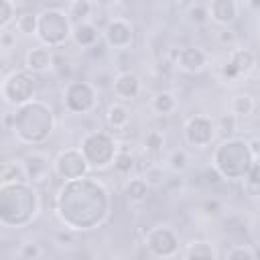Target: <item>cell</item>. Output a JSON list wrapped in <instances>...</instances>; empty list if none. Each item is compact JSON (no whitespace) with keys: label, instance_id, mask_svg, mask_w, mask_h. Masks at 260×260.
Returning <instances> with one entry per match:
<instances>
[{"label":"cell","instance_id":"6da1fadb","mask_svg":"<svg viewBox=\"0 0 260 260\" xmlns=\"http://www.w3.org/2000/svg\"><path fill=\"white\" fill-rule=\"evenodd\" d=\"M108 205H110V201H108L106 189L100 183L89 181V179H85L83 201H81V179L67 181L57 195V215L69 230L75 228V221H77V215L81 213L79 211L81 207H87L91 213H95L104 221V217L108 215Z\"/></svg>","mask_w":260,"mask_h":260},{"label":"cell","instance_id":"7a4b0ae2","mask_svg":"<svg viewBox=\"0 0 260 260\" xmlns=\"http://www.w3.org/2000/svg\"><path fill=\"white\" fill-rule=\"evenodd\" d=\"M53 130V112L41 102L32 100L20 106L14 114V136L22 144H39Z\"/></svg>","mask_w":260,"mask_h":260},{"label":"cell","instance_id":"3957f363","mask_svg":"<svg viewBox=\"0 0 260 260\" xmlns=\"http://www.w3.org/2000/svg\"><path fill=\"white\" fill-rule=\"evenodd\" d=\"M14 209H18L16 228L26 225L35 217V213L39 209V197H37V191L28 183L0 187V221H2V225L8 228L10 219L16 213Z\"/></svg>","mask_w":260,"mask_h":260},{"label":"cell","instance_id":"277c9868","mask_svg":"<svg viewBox=\"0 0 260 260\" xmlns=\"http://www.w3.org/2000/svg\"><path fill=\"white\" fill-rule=\"evenodd\" d=\"M254 165L248 140L228 138L213 150V169L225 179H244Z\"/></svg>","mask_w":260,"mask_h":260},{"label":"cell","instance_id":"5b68a950","mask_svg":"<svg viewBox=\"0 0 260 260\" xmlns=\"http://www.w3.org/2000/svg\"><path fill=\"white\" fill-rule=\"evenodd\" d=\"M69 37H73V28L67 12L59 8H45L43 12H39L37 39L41 41V45L49 49L61 47Z\"/></svg>","mask_w":260,"mask_h":260},{"label":"cell","instance_id":"8992f818","mask_svg":"<svg viewBox=\"0 0 260 260\" xmlns=\"http://www.w3.org/2000/svg\"><path fill=\"white\" fill-rule=\"evenodd\" d=\"M79 150L87 160L89 169H106L108 165L114 162V156L118 152L114 138L108 132H100V130L85 134Z\"/></svg>","mask_w":260,"mask_h":260},{"label":"cell","instance_id":"52a82bcc","mask_svg":"<svg viewBox=\"0 0 260 260\" xmlns=\"http://www.w3.org/2000/svg\"><path fill=\"white\" fill-rule=\"evenodd\" d=\"M35 89H37V79L26 69L12 71L2 81V98H4V102L10 104V106H16V108L32 102Z\"/></svg>","mask_w":260,"mask_h":260},{"label":"cell","instance_id":"ba28073f","mask_svg":"<svg viewBox=\"0 0 260 260\" xmlns=\"http://www.w3.org/2000/svg\"><path fill=\"white\" fill-rule=\"evenodd\" d=\"M89 169L87 160L83 158L81 150L79 148H67V150H61L59 156L55 158L53 162V171L59 179H63L65 183L67 181H77V179H83L85 171Z\"/></svg>","mask_w":260,"mask_h":260},{"label":"cell","instance_id":"9c48e42d","mask_svg":"<svg viewBox=\"0 0 260 260\" xmlns=\"http://www.w3.org/2000/svg\"><path fill=\"white\" fill-rule=\"evenodd\" d=\"M144 246L158 258H171L179 252V238L169 225H156L144 236Z\"/></svg>","mask_w":260,"mask_h":260},{"label":"cell","instance_id":"30bf717a","mask_svg":"<svg viewBox=\"0 0 260 260\" xmlns=\"http://www.w3.org/2000/svg\"><path fill=\"white\" fill-rule=\"evenodd\" d=\"M95 108V89L87 81H71L65 89V110L71 114H87Z\"/></svg>","mask_w":260,"mask_h":260},{"label":"cell","instance_id":"8fae6325","mask_svg":"<svg viewBox=\"0 0 260 260\" xmlns=\"http://www.w3.org/2000/svg\"><path fill=\"white\" fill-rule=\"evenodd\" d=\"M215 136V124L207 116H193L185 124V140L193 148H205Z\"/></svg>","mask_w":260,"mask_h":260},{"label":"cell","instance_id":"7c38bea8","mask_svg":"<svg viewBox=\"0 0 260 260\" xmlns=\"http://www.w3.org/2000/svg\"><path fill=\"white\" fill-rule=\"evenodd\" d=\"M256 65V57L250 49H234L230 53V59L221 67V75L225 79H238L242 75H248Z\"/></svg>","mask_w":260,"mask_h":260},{"label":"cell","instance_id":"4fadbf2b","mask_svg":"<svg viewBox=\"0 0 260 260\" xmlns=\"http://www.w3.org/2000/svg\"><path fill=\"white\" fill-rule=\"evenodd\" d=\"M173 61L185 73H199L205 69L209 55L199 47H185V49H179L173 53Z\"/></svg>","mask_w":260,"mask_h":260},{"label":"cell","instance_id":"5bb4252c","mask_svg":"<svg viewBox=\"0 0 260 260\" xmlns=\"http://www.w3.org/2000/svg\"><path fill=\"white\" fill-rule=\"evenodd\" d=\"M104 37H106V43L110 47H114V49H128L132 45V37L134 35H132V26H130L128 20L114 18V20L108 22Z\"/></svg>","mask_w":260,"mask_h":260},{"label":"cell","instance_id":"9a60e30c","mask_svg":"<svg viewBox=\"0 0 260 260\" xmlns=\"http://www.w3.org/2000/svg\"><path fill=\"white\" fill-rule=\"evenodd\" d=\"M24 169H26V179L28 183H43L49 179L51 175V160L45 152H30L24 160Z\"/></svg>","mask_w":260,"mask_h":260},{"label":"cell","instance_id":"2e32d148","mask_svg":"<svg viewBox=\"0 0 260 260\" xmlns=\"http://www.w3.org/2000/svg\"><path fill=\"white\" fill-rule=\"evenodd\" d=\"M55 63V57H53V51L45 45H37L32 49L26 51V57H24V67L26 71L30 73H45L47 69H51Z\"/></svg>","mask_w":260,"mask_h":260},{"label":"cell","instance_id":"e0dca14e","mask_svg":"<svg viewBox=\"0 0 260 260\" xmlns=\"http://www.w3.org/2000/svg\"><path fill=\"white\" fill-rule=\"evenodd\" d=\"M112 89H114L116 98H120V100H134L140 93V79L132 71H122L114 77Z\"/></svg>","mask_w":260,"mask_h":260},{"label":"cell","instance_id":"ac0fdd59","mask_svg":"<svg viewBox=\"0 0 260 260\" xmlns=\"http://www.w3.org/2000/svg\"><path fill=\"white\" fill-rule=\"evenodd\" d=\"M207 6H209V18L219 26H228L238 18V4L234 0H213Z\"/></svg>","mask_w":260,"mask_h":260},{"label":"cell","instance_id":"d6986e66","mask_svg":"<svg viewBox=\"0 0 260 260\" xmlns=\"http://www.w3.org/2000/svg\"><path fill=\"white\" fill-rule=\"evenodd\" d=\"M0 183H2V187H4V185L28 183L24 162H22V160H6V162H2V169H0Z\"/></svg>","mask_w":260,"mask_h":260},{"label":"cell","instance_id":"ffe728a7","mask_svg":"<svg viewBox=\"0 0 260 260\" xmlns=\"http://www.w3.org/2000/svg\"><path fill=\"white\" fill-rule=\"evenodd\" d=\"M73 41L79 45V47H85V49H89V47H95V43L100 41V32H98V28L91 24V22H77L75 26H73Z\"/></svg>","mask_w":260,"mask_h":260},{"label":"cell","instance_id":"44dd1931","mask_svg":"<svg viewBox=\"0 0 260 260\" xmlns=\"http://www.w3.org/2000/svg\"><path fill=\"white\" fill-rule=\"evenodd\" d=\"M106 118H108L110 128H114V130H124V128L128 126V122H130V112H128V108H126L122 102H114V104H110Z\"/></svg>","mask_w":260,"mask_h":260},{"label":"cell","instance_id":"7402d4cb","mask_svg":"<svg viewBox=\"0 0 260 260\" xmlns=\"http://www.w3.org/2000/svg\"><path fill=\"white\" fill-rule=\"evenodd\" d=\"M187 260H217V252L211 242L195 240L187 246Z\"/></svg>","mask_w":260,"mask_h":260},{"label":"cell","instance_id":"603a6c76","mask_svg":"<svg viewBox=\"0 0 260 260\" xmlns=\"http://www.w3.org/2000/svg\"><path fill=\"white\" fill-rule=\"evenodd\" d=\"M124 195H126L132 203L144 201L146 195H148V181L142 179V177H134V179L126 181V185H124Z\"/></svg>","mask_w":260,"mask_h":260},{"label":"cell","instance_id":"cb8c5ba5","mask_svg":"<svg viewBox=\"0 0 260 260\" xmlns=\"http://www.w3.org/2000/svg\"><path fill=\"white\" fill-rule=\"evenodd\" d=\"M242 189L248 197L260 199V162H254L248 175L242 179Z\"/></svg>","mask_w":260,"mask_h":260},{"label":"cell","instance_id":"d4e9b609","mask_svg":"<svg viewBox=\"0 0 260 260\" xmlns=\"http://www.w3.org/2000/svg\"><path fill=\"white\" fill-rule=\"evenodd\" d=\"M152 108L156 114L160 116H169L171 112H175L177 108V98L171 93V91H160L152 98Z\"/></svg>","mask_w":260,"mask_h":260},{"label":"cell","instance_id":"484cf974","mask_svg":"<svg viewBox=\"0 0 260 260\" xmlns=\"http://www.w3.org/2000/svg\"><path fill=\"white\" fill-rule=\"evenodd\" d=\"M16 30L18 32H22V35H26V37H37V28H39V14H35V12H22V14H18V18H16Z\"/></svg>","mask_w":260,"mask_h":260},{"label":"cell","instance_id":"4316f807","mask_svg":"<svg viewBox=\"0 0 260 260\" xmlns=\"http://www.w3.org/2000/svg\"><path fill=\"white\" fill-rule=\"evenodd\" d=\"M252 112H254V100H252V95H248V93L234 95V100H232V114L236 118L250 116Z\"/></svg>","mask_w":260,"mask_h":260},{"label":"cell","instance_id":"83f0119b","mask_svg":"<svg viewBox=\"0 0 260 260\" xmlns=\"http://www.w3.org/2000/svg\"><path fill=\"white\" fill-rule=\"evenodd\" d=\"M134 162H136V158H134L128 150H118L112 165H114V171H116L118 175H128V173L134 169Z\"/></svg>","mask_w":260,"mask_h":260},{"label":"cell","instance_id":"f1b7e54d","mask_svg":"<svg viewBox=\"0 0 260 260\" xmlns=\"http://www.w3.org/2000/svg\"><path fill=\"white\" fill-rule=\"evenodd\" d=\"M16 4L10 0H2L0 2V28L8 30L10 22H16Z\"/></svg>","mask_w":260,"mask_h":260},{"label":"cell","instance_id":"f546056e","mask_svg":"<svg viewBox=\"0 0 260 260\" xmlns=\"http://www.w3.org/2000/svg\"><path fill=\"white\" fill-rule=\"evenodd\" d=\"M91 10H93V4L91 2H87V0H75V2L69 4L67 14L73 16V18H79V22H85V18L91 14Z\"/></svg>","mask_w":260,"mask_h":260},{"label":"cell","instance_id":"4dcf8cb0","mask_svg":"<svg viewBox=\"0 0 260 260\" xmlns=\"http://www.w3.org/2000/svg\"><path fill=\"white\" fill-rule=\"evenodd\" d=\"M187 18L193 24H205L209 20V6L207 4H189Z\"/></svg>","mask_w":260,"mask_h":260},{"label":"cell","instance_id":"1f68e13d","mask_svg":"<svg viewBox=\"0 0 260 260\" xmlns=\"http://www.w3.org/2000/svg\"><path fill=\"white\" fill-rule=\"evenodd\" d=\"M144 148L148 152H160L165 148V134L160 130H148L144 136Z\"/></svg>","mask_w":260,"mask_h":260},{"label":"cell","instance_id":"d6a6232c","mask_svg":"<svg viewBox=\"0 0 260 260\" xmlns=\"http://www.w3.org/2000/svg\"><path fill=\"white\" fill-rule=\"evenodd\" d=\"M18 258L20 260H37V258H41V248L35 242H24L18 248Z\"/></svg>","mask_w":260,"mask_h":260},{"label":"cell","instance_id":"836d02e7","mask_svg":"<svg viewBox=\"0 0 260 260\" xmlns=\"http://www.w3.org/2000/svg\"><path fill=\"white\" fill-rule=\"evenodd\" d=\"M169 162H171V169H173V171H177V173L185 171V169H187V162H189L187 152H185V150H173L171 156H169Z\"/></svg>","mask_w":260,"mask_h":260},{"label":"cell","instance_id":"e575fe53","mask_svg":"<svg viewBox=\"0 0 260 260\" xmlns=\"http://www.w3.org/2000/svg\"><path fill=\"white\" fill-rule=\"evenodd\" d=\"M225 260H254V254L250 248L246 246H234L230 248V252L225 254Z\"/></svg>","mask_w":260,"mask_h":260},{"label":"cell","instance_id":"d590c367","mask_svg":"<svg viewBox=\"0 0 260 260\" xmlns=\"http://www.w3.org/2000/svg\"><path fill=\"white\" fill-rule=\"evenodd\" d=\"M236 32L234 30H230V28H223V30H219L217 32V41L221 43V45H234L236 43Z\"/></svg>","mask_w":260,"mask_h":260},{"label":"cell","instance_id":"8d00e7d4","mask_svg":"<svg viewBox=\"0 0 260 260\" xmlns=\"http://www.w3.org/2000/svg\"><path fill=\"white\" fill-rule=\"evenodd\" d=\"M219 130H221V132H234V130H236V116H234V114L223 116L221 122H219Z\"/></svg>","mask_w":260,"mask_h":260},{"label":"cell","instance_id":"74e56055","mask_svg":"<svg viewBox=\"0 0 260 260\" xmlns=\"http://www.w3.org/2000/svg\"><path fill=\"white\" fill-rule=\"evenodd\" d=\"M248 148H250L252 156L258 158V156H260V138H250V140H248Z\"/></svg>","mask_w":260,"mask_h":260},{"label":"cell","instance_id":"f35d334b","mask_svg":"<svg viewBox=\"0 0 260 260\" xmlns=\"http://www.w3.org/2000/svg\"><path fill=\"white\" fill-rule=\"evenodd\" d=\"M10 45H12L10 32H8V30H2V47H4V49H10Z\"/></svg>","mask_w":260,"mask_h":260},{"label":"cell","instance_id":"ab89813d","mask_svg":"<svg viewBox=\"0 0 260 260\" xmlns=\"http://www.w3.org/2000/svg\"><path fill=\"white\" fill-rule=\"evenodd\" d=\"M37 260H43V258H37Z\"/></svg>","mask_w":260,"mask_h":260}]
</instances>
